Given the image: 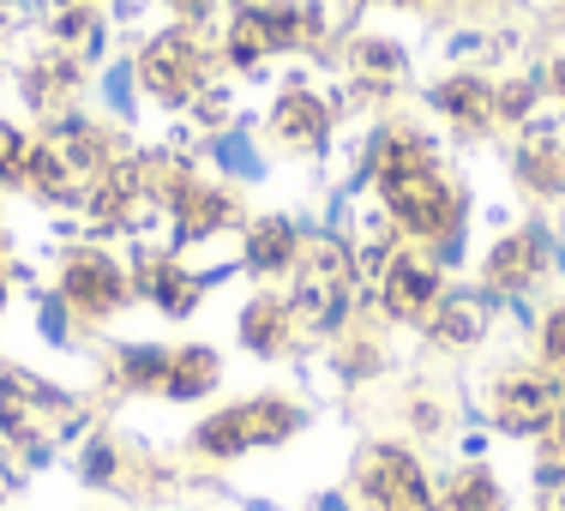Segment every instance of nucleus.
Returning <instances> with one entry per match:
<instances>
[{"instance_id":"1","label":"nucleus","mask_w":565,"mask_h":511,"mask_svg":"<svg viewBox=\"0 0 565 511\" xmlns=\"http://www.w3.org/2000/svg\"><path fill=\"white\" fill-rule=\"evenodd\" d=\"M103 91H109V109L132 115V66H127V61H115V66H109V78H103Z\"/></svg>"},{"instance_id":"2","label":"nucleus","mask_w":565,"mask_h":511,"mask_svg":"<svg viewBox=\"0 0 565 511\" xmlns=\"http://www.w3.org/2000/svg\"><path fill=\"white\" fill-rule=\"evenodd\" d=\"M217 163L235 169V174H259V157H253L247 139H223V145H217Z\"/></svg>"},{"instance_id":"3","label":"nucleus","mask_w":565,"mask_h":511,"mask_svg":"<svg viewBox=\"0 0 565 511\" xmlns=\"http://www.w3.org/2000/svg\"><path fill=\"white\" fill-rule=\"evenodd\" d=\"M554 355H565V313L554 319Z\"/></svg>"}]
</instances>
